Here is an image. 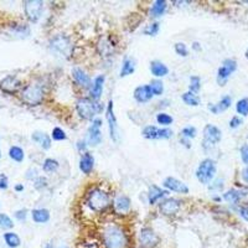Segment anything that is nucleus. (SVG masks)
Wrapping results in <instances>:
<instances>
[{
  "instance_id": "21",
  "label": "nucleus",
  "mask_w": 248,
  "mask_h": 248,
  "mask_svg": "<svg viewBox=\"0 0 248 248\" xmlns=\"http://www.w3.org/2000/svg\"><path fill=\"white\" fill-rule=\"evenodd\" d=\"M114 44L110 41L109 39H101L99 40L98 45H97V48H98V52L102 55V56H112L113 51H114Z\"/></svg>"
},
{
  "instance_id": "43",
  "label": "nucleus",
  "mask_w": 248,
  "mask_h": 248,
  "mask_svg": "<svg viewBox=\"0 0 248 248\" xmlns=\"http://www.w3.org/2000/svg\"><path fill=\"white\" fill-rule=\"evenodd\" d=\"M175 52H176L179 56H183V57H186L187 56V54H189L187 47H186V45L184 43L175 44Z\"/></svg>"
},
{
  "instance_id": "23",
  "label": "nucleus",
  "mask_w": 248,
  "mask_h": 248,
  "mask_svg": "<svg viewBox=\"0 0 248 248\" xmlns=\"http://www.w3.org/2000/svg\"><path fill=\"white\" fill-rule=\"evenodd\" d=\"M169 192L164 191L160 187H158L156 185H152L149 187V194H148V199H149L150 205H154V203L158 202L160 199H163L165 195H168Z\"/></svg>"
},
{
  "instance_id": "22",
  "label": "nucleus",
  "mask_w": 248,
  "mask_h": 248,
  "mask_svg": "<svg viewBox=\"0 0 248 248\" xmlns=\"http://www.w3.org/2000/svg\"><path fill=\"white\" fill-rule=\"evenodd\" d=\"M232 105V98L230 96H225L222 99H221L217 105H210L209 106V109L211 110L212 113L215 114H218L221 112H225V110L229 109Z\"/></svg>"
},
{
  "instance_id": "27",
  "label": "nucleus",
  "mask_w": 248,
  "mask_h": 248,
  "mask_svg": "<svg viewBox=\"0 0 248 248\" xmlns=\"http://www.w3.org/2000/svg\"><path fill=\"white\" fill-rule=\"evenodd\" d=\"M114 207L119 212H128L130 210V199L125 195H121L114 201Z\"/></svg>"
},
{
  "instance_id": "41",
  "label": "nucleus",
  "mask_w": 248,
  "mask_h": 248,
  "mask_svg": "<svg viewBox=\"0 0 248 248\" xmlns=\"http://www.w3.org/2000/svg\"><path fill=\"white\" fill-rule=\"evenodd\" d=\"M143 32L144 35H148V36H155L159 32V23H153L148 25L147 28L144 29Z\"/></svg>"
},
{
  "instance_id": "33",
  "label": "nucleus",
  "mask_w": 248,
  "mask_h": 248,
  "mask_svg": "<svg viewBox=\"0 0 248 248\" xmlns=\"http://www.w3.org/2000/svg\"><path fill=\"white\" fill-rule=\"evenodd\" d=\"M9 156L13 159V160L17 161V163H21L24 160V150L19 147H12L9 150Z\"/></svg>"
},
{
  "instance_id": "13",
  "label": "nucleus",
  "mask_w": 248,
  "mask_h": 248,
  "mask_svg": "<svg viewBox=\"0 0 248 248\" xmlns=\"http://www.w3.org/2000/svg\"><path fill=\"white\" fill-rule=\"evenodd\" d=\"M102 119L101 118H94L92 121V125L88 129V144L92 147H97L102 141Z\"/></svg>"
},
{
  "instance_id": "51",
  "label": "nucleus",
  "mask_w": 248,
  "mask_h": 248,
  "mask_svg": "<svg viewBox=\"0 0 248 248\" xmlns=\"http://www.w3.org/2000/svg\"><path fill=\"white\" fill-rule=\"evenodd\" d=\"M242 179L248 184V167L242 171Z\"/></svg>"
},
{
  "instance_id": "55",
  "label": "nucleus",
  "mask_w": 248,
  "mask_h": 248,
  "mask_svg": "<svg viewBox=\"0 0 248 248\" xmlns=\"http://www.w3.org/2000/svg\"><path fill=\"white\" fill-rule=\"evenodd\" d=\"M215 201H221V198H214Z\"/></svg>"
},
{
  "instance_id": "7",
  "label": "nucleus",
  "mask_w": 248,
  "mask_h": 248,
  "mask_svg": "<svg viewBox=\"0 0 248 248\" xmlns=\"http://www.w3.org/2000/svg\"><path fill=\"white\" fill-rule=\"evenodd\" d=\"M221 138H222V133L216 125H212V124H207L203 129V141L202 147L203 149L207 150L210 148H212L214 145H216L217 143H220Z\"/></svg>"
},
{
  "instance_id": "32",
  "label": "nucleus",
  "mask_w": 248,
  "mask_h": 248,
  "mask_svg": "<svg viewBox=\"0 0 248 248\" xmlns=\"http://www.w3.org/2000/svg\"><path fill=\"white\" fill-rule=\"evenodd\" d=\"M183 101L185 105L187 106H192V107H196V106L200 105V99L199 97L192 92H186L183 94Z\"/></svg>"
},
{
  "instance_id": "2",
  "label": "nucleus",
  "mask_w": 248,
  "mask_h": 248,
  "mask_svg": "<svg viewBox=\"0 0 248 248\" xmlns=\"http://www.w3.org/2000/svg\"><path fill=\"white\" fill-rule=\"evenodd\" d=\"M86 203L93 212L102 214L110 206V198L101 187H93L86 196Z\"/></svg>"
},
{
  "instance_id": "28",
  "label": "nucleus",
  "mask_w": 248,
  "mask_h": 248,
  "mask_svg": "<svg viewBox=\"0 0 248 248\" xmlns=\"http://www.w3.org/2000/svg\"><path fill=\"white\" fill-rule=\"evenodd\" d=\"M134 71H136V62H134V60L129 59V57H125L121 68V77L129 76Z\"/></svg>"
},
{
  "instance_id": "4",
  "label": "nucleus",
  "mask_w": 248,
  "mask_h": 248,
  "mask_svg": "<svg viewBox=\"0 0 248 248\" xmlns=\"http://www.w3.org/2000/svg\"><path fill=\"white\" fill-rule=\"evenodd\" d=\"M44 88L39 83H31L21 91V101L28 106H39L44 99Z\"/></svg>"
},
{
  "instance_id": "53",
  "label": "nucleus",
  "mask_w": 248,
  "mask_h": 248,
  "mask_svg": "<svg viewBox=\"0 0 248 248\" xmlns=\"http://www.w3.org/2000/svg\"><path fill=\"white\" fill-rule=\"evenodd\" d=\"M192 48H194L195 51H200L201 50L200 44H199V43H194V44H192Z\"/></svg>"
},
{
  "instance_id": "30",
  "label": "nucleus",
  "mask_w": 248,
  "mask_h": 248,
  "mask_svg": "<svg viewBox=\"0 0 248 248\" xmlns=\"http://www.w3.org/2000/svg\"><path fill=\"white\" fill-rule=\"evenodd\" d=\"M243 195H246V194L238 191V190L232 189V190H229V191H226L225 194H223V199H225V200L230 203H237L238 201L241 200V199H242Z\"/></svg>"
},
{
  "instance_id": "58",
  "label": "nucleus",
  "mask_w": 248,
  "mask_h": 248,
  "mask_svg": "<svg viewBox=\"0 0 248 248\" xmlns=\"http://www.w3.org/2000/svg\"><path fill=\"white\" fill-rule=\"evenodd\" d=\"M60 248H66V247H60Z\"/></svg>"
},
{
  "instance_id": "39",
  "label": "nucleus",
  "mask_w": 248,
  "mask_h": 248,
  "mask_svg": "<svg viewBox=\"0 0 248 248\" xmlns=\"http://www.w3.org/2000/svg\"><path fill=\"white\" fill-rule=\"evenodd\" d=\"M172 117L167 114V113H159L158 116H156V122L161 125H170L172 123Z\"/></svg>"
},
{
  "instance_id": "56",
  "label": "nucleus",
  "mask_w": 248,
  "mask_h": 248,
  "mask_svg": "<svg viewBox=\"0 0 248 248\" xmlns=\"http://www.w3.org/2000/svg\"><path fill=\"white\" fill-rule=\"evenodd\" d=\"M246 57H247V60H248V48H247V51H246Z\"/></svg>"
},
{
  "instance_id": "5",
  "label": "nucleus",
  "mask_w": 248,
  "mask_h": 248,
  "mask_svg": "<svg viewBox=\"0 0 248 248\" xmlns=\"http://www.w3.org/2000/svg\"><path fill=\"white\" fill-rule=\"evenodd\" d=\"M216 174V163L212 159H205L200 163L196 170V178L203 185H207L212 181Z\"/></svg>"
},
{
  "instance_id": "54",
  "label": "nucleus",
  "mask_w": 248,
  "mask_h": 248,
  "mask_svg": "<svg viewBox=\"0 0 248 248\" xmlns=\"http://www.w3.org/2000/svg\"><path fill=\"white\" fill-rule=\"evenodd\" d=\"M15 190H16V191H23L24 186L23 185H16V186H15Z\"/></svg>"
},
{
  "instance_id": "8",
  "label": "nucleus",
  "mask_w": 248,
  "mask_h": 248,
  "mask_svg": "<svg viewBox=\"0 0 248 248\" xmlns=\"http://www.w3.org/2000/svg\"><path fill=\"white\" fill-rule=\"evenodd\" d=\"M44 9V3L41 0H26L24 1V10L28 19L32 23H36L41 17Z\"/></svg>"
},
{
  "instance_id": "29",
  "label": "nucleus",
  "mask_w": 248,
  "mask_h": 248,
  "mask_svg": "<svg viewBox=\"0 0 248 248\" xmlns=\"http://www.w3.org/2000/svg\"><path fill=\"white\" fill-rule=\"evenodd\" d=\"M31 215H32V220L36 223H45L50 220V212L46 209H36Z\"/></svg>"
},
{
  "instance_id": "11",
  "label": "nucleus",
  "mask_w": 248,
  "mask_h": 248,
  "mask_svg": "<svg viewBox=\"0 0 248 248\" xmlns=\"http://www.w3.org/2000/svg\"><path fill=\"white\" fill-rule=\"evenodd\" d=\"M141 136L147 139H169L172 136V132L168 128L159 129L155 125H148L143 129Z\"/></svg>"
},
{
  "instance_id": "9",
  "label": "nucleus",
  "mask_w": 248,
  "mask_h": 248,
  "mask_svg": "<svg viewBox=\"0 0 248 248\" xmlns=\"http://www.w3.org/2000/svg\"><path fill=\"white\" fill-rule=\"evenodd\" d=\"M237 70V62L232 59H227L222 62V66L217 71V82L220 86H225L234 71Z\"/></svg>"
},
{
  "instance_id": "57",
  "label": "nucleus",
  "mask_w": 248,
  "mask_h": 248,
  "mask_svg": "<svg viewBox=\"0 0 248 248\" xmlns=\"http://www.w3.org/2000/svg\"><path fill=\"white\" fill-rule=\"evenodd\" d=\"M47 248H51V247H50V246H47Z\"/></svg>"
},
{
  "instance_id": "37",
  "label": "nucleus",
  "mask_w": 248,
  "mask_h": 248,
  "mask_svg": "<svg viewBox=\"0 0 248 248\" xmlns=\"http://www.w3.org/2000/svg\"><path fill=\"white\" fill-rule=\"evenodd\" d=\"M14 227V223H13V220L8 215L5 214H0V229L4 230H10Z\"/></svg>"
},
{
  "instance_id": "18",
  "label": "nucleus",
  "mask_w": 248,
  "mask_h": 248,
  "mask_svg": "<svg viewBox=\"0 0 248 248\" xmlns=\"http://www.w3.org/2000/svg\"><path fill=\"white\" fill-rule=\"evenodd\" d=\"M106 77L103 75L101 76H97L93 81V85L91 87V99L93 101H98L102 96V92H103V85H105Z\"/></svg>"
},
{
  "instance_id": "17",
  "label": "nucleus",
  "mask_w": 248,
  "mask_h": 248,
  "mask_svg": "<svg viewBox=\"0 0 248 248\" xmlns=\"http://www.w3.org/2000/svg\"><path fill=\"white\" fill-rule=\"evenodd\" d=\"M72 78H74L75 83L78 85L82 88H90L92 87V83H91V78L85 71L79 67H75L72 70Z\"/></svg>"
},
{
  "instance_id": "10",
  "label": "nucleus",
  "mask_w": 248,
  "mask_h": 248,
  "mask_svg": "<svg viewBox=\"0 0 248 248\" xmlns=\"http://www.w3.org/2000/svg\"><path fill=\"white\" fill-rule=\"evenodd\" d=\"M139 243L141 248H154L159 243V236L149 227H144L139 233Z\"/></svg>"
},
{
  "instance_id": "31",
  "label": "nucleus",
  "mask_w": 248,
  "mask_h": 248,
  "mask_svg": "<svg viewBox=\"0 0 248 248\" xmlns=\"http://www.w3.org/2000/svg\"><path fill=\"white\" fill-rule=\"evenodd\" d=\"M4 241H5V243L10 248H16L21 245L20 237L17 236L16 233H14V232H6V233L4 234Z\"/></svg>"
},
{
  "instance_id": "44",
  "label": "nucleus",
  "mask_w": 248,
  "mask_h": 248,
  "mask_svg": "<svg viewBox=\"0 0 248 248\" xmlns=\"http://www.w3.org/2000/svg\"><path fill=\"white\" fill-rule=\"evenodd\" d=\"M34 185H35V187H36L37 190H43V189H45L46 186H47V180H46V178L39 176V178L35 179Z\"/></svg>"
},
{
  "instance_id": "25",
  "label": "nucleus",
  "mask_w": 248,
  "mask_h": 248,
  "mask_svg": "<svg viewBox=\"0 0 248 248\" xmlns=\"http://www.w3.org/2000/svg\"><path fill=\"white\" fill-rule=\"evenodd\" d=\"M31 138H32V140L34 141H36V143L39 144L40 147L43 148V149L47 150L51 148V138L46 134V133L35 132Z\"/></svg>"
},
{
  "instance_id": "14",
  "label": "nucleus",
  "mask_w": 248,
  "mask_h": 248,
  "mask_svg": "<svg viewBox=\"0 0 248 248\" xmlns=\"http://www.w3.org/2000/svg\"><path fill=\"white\" fill-rule=\"evenodd\" d=\"M21 87V82L15 76H6L0 81V90L8 94H14Z\"/></svg>"
},
{
  "instance_id": "36",
  "label": "nucleus",
  "mask_w": 248,
  "mask_h": 248,
  "mask_svg": "<svg viewBox=\"0 0 248 248\" xmlns=\"http://www.w3.org/2000/svg\"><path fill=\"white\" fill-rule=\"evenodd\" d=\"M236 110L238 114H241V116H248V98H242L237 102Z\"/></svg>"
},
{
  "instance_id": "35",
  "label": "nucleus",
  "mask_w": 248,
  "mask_h": 248,
  "mask_svg": "<svg viewBox=\"0 0 248 248\" xmlns=\"http://www.w3.org/2000/svg\"><path fill=\"white\" fill-rule=\"evenodd\" d=\"M150 90H152L153 94L154 96H160L161 93L164 92V85L163 82L159 81V79H153L149 85Z\"/></svg>"
},
{
  "instance_id": "12",
  "label": "nucleus",
  "mask_w": 248,
  "mask_h": 248,
  "mask_svg": "<svg viewBox=\"0 0 248 248\" xmlns=\"http://www.w3.org/2000/svg\"><path fill=\"white\" fill-rule=\"evenodd\" d=\"M107 121L108 125H109V134L110 138L113 141H118L119 136H118V124H117V118L116 114H114V105H113V101L108 102L107 106Z\"/></svg>"
},
{
  "instance_id": "6",
  "label": "nucleus",
  "mask_w": 248,
  "mask_h": 248,
  "mask_svg": "<svg viewBox=\"0 0 248 248\" xmlns=\"http://www.w3.org/2000/svg\"><path fill=\"white\" fill-rule=\"evenodd\" d=\"M50 47L61 56L70 57L72 54V44L66 35H56L50 41Z\"/></svg>"
},
{
  "instance_id": "48",
  "label": "nucleus",
  "mask_w": 248,
  "mask_h": 248,
  "mask_svg": "<svg viewBox=\"0 0 248 248\" xmlns=\"http://www.w3.org/2000/svg\"><path fill=\"white\" fill-rule=\"evenodd\" d=\"M28 216V211L26 210H19V211L15 212V217H16L19 221H24Z\"/></svg>"
},
{
  "instance_id": "38",
  "label": "nucleus",
  "mask_w": 248,
  "mask_h": 248,
  "mask_svg": "<svg viewBox=\"0 0 248 248\" xmlns=\"http://www.w3.org/2000/svg\"><path fill=\"white\" fill-rule=\"evenodd\" d=\"M200 88H201L200 77H198V76L190 77V86H189L190 92H192V93H195V94H196V93L200 91Z\"/></svg>"
},
{
  "instance_id": "52",
  "label": "nucleus",
  "mask_w": 248,
  "mask_h": 248,
  "mask_svg": "<svg viewBox=\"0 0 248 248\" xmlns=\"http://www.w3.org/2000/svg\"><path fill=\"white\" fill-rule=\"evenodd\" d=\"M77 148H78L79 152H82V150H85L86 149V143H85V141H78V143H77Z\"/></svg>"
},
{
  "instance_id": "16",
  "label": "nucleus",
  "mask_w": 248,
  "mask_h": 248,
  "mask_svg": "<svg viewBox=\"0 0 248 248\" xmlns=\"http://www.w3.org/2000/svg\"><path fill=\"white\" fill-rule=\"evenodd\" d=\"M180 205L181 202L176 199H167L160 203L159 210L164 216H174L180 210Z\"/></svg>"
},
{
  "instance_id": "49",
  "label": "nucleus",
  "mask_w": 248,
  "mask_h": 248,
  "mask_svg": "<svg viewBox=\"0 0 248 248\" xmlns=\"http://www.w3.org/2000/svg\"><path fill=\"white\" fill-rule=\"evenodd\" d=\"M8 187V178L5 175L0 174V189H6Z\"/></svg>"
},
{
  "instance_id": "19",
  "label": "nucleus",
  "mask_w": 248,
  "mask_h": 248,
  "mask_svg": "<svg viewBox=\"0 0 248 248\" xmlns=\"http://www.w3.org/2000/svg\"><path fill=\"white\" fill-rule=\"evenodd\" d=\"M153 96H154V94H153L149 86H139V87H137L136 91H134V98H136V101H138L139 103L149 102Z\"/></svg>"
},
{
  "instance_id": "42",
  "label": "nucleus",
  "mask_w": 248,
  "mask_h": 248,
  "mask_svg": "<svg viewBox=\"0 0 248 248\" xmlns=\"http://www.w3.org/2000/svg\"><path fill=\"white\" fill-rule=\"evenodd\" d=\"M52 139L57 141L61 140H66L67 139V136H66V133L61 129V128H55L52 130Z\"/></svg>"
},
{
  "instance_id": "46",
  "label": "nucleus",
  "mask_w": 248,
  "mask_h": 248,
  "mask_svg": "<svg viewBox=\"0 0 248 248\" xmlns=\"http://www.w3.org/2000/svg\"><path fill=\"white\" fill-rule=\"evenodd\" d=\"M242 124V119L240 118V117H233V118L230 121V127L232 128V129H236V128H238Z\"/></svg>"
},
{
  "instance_id": "34",
  "label": "nucleus",
  "mask_w": 248,
  "mask_h": 248,
  "mask_svg": "<svg viewBox=\"0 0 248 248\" xmlns=\"http://www.w3.org/2000/svg\"><path fill=\"white\" fill-rule=\"evenodd\" d=\"M43 169L45 172H54L59 169V161L55 160V159H46L44 161Z\"/></svg>"
},
{
  "instance_id": "47",
  "label": "nucleus",
  "mask_w": 248,
  "mask_h": 248,
  "mask_svg": "<svg viewBox=\"0 0 248 248\" xmlns=\"http://www.w3.org/2000/svg\"><path fill=\"white\" fill-rule=\"evenodd\" d=\"M240 215L242 216V218H245L246 221H248V203H245L240 207Z\"/></svg>"
},
{
  "instance_id": "15",
  "label": "nucleus",
  "mask_w": 248,
  "mask_h": 248,
  "mask_svg": "<svg viewBox=\"0 0 248 248\" xmlns=\"http://www.w3.org/2000/svg\"><path fill=\"white\" fill-rule=\"evenodd\" d=\"M163 186L165 189L170 190V191L179 192V194H189L187 185L183 183V181L178 180L176 178H171V176H169V178H167L163 181Z\"/></svg>"
},
{
  "instance_id": "1",
  "label": "nucleus",
  "mask_w": 248,
  "mask_h": 248,
  "mask_svg": "<svg viewBox=\"0 0 248 248\" xmlns=\"http://www.w3.org/2000/svg\"><path fill=\"white\" fill-rule=\"evenodd\" d=\"M102 243L105 248H127L129 237L121 225L114 222L106 223L101 231Z\"/></svg>"
},
{
  "instance_id": "20",
  "label": "nucleus",
  "mask_w": 248,
  "mask_h": 248,
  "mask_svg": "<svg viewBox=\"0 0 248 248\" xmlns=\"http://www.w3.org/2000/svg\"><path fill=\"white\" fill-rule=\"evenodd\" d=\"M93 167H94V158L91 153H85L82 155L81 160H79V169L83 174L88 175L91 174V171L93 170Z\"/></svg>"
},
{
  "instance_id": "24",
  "label": "nucleus",
  "mask_w": 248,
  "mask_h": 248,
  "mask_svg": "<svg viewBox=\"0 0 248 248\" xmlns=\"http://www.w3.org/2000/svg\"><path fill=\"white\" fill-rule=\"evenodd\" d=\"M150 71L155 77H164L169 74V68L167 65H164L161 61H152L150 63Z\"/></svg>"
},
{
  "instance_id": "45",
  "label": "nucleus",
  "mask_w": 248,
  "mask_h": 248,
  "mask_svg": "<svg viewBox=\"0 0 248 248\" xmlns=\"http://www.w3.org/2000/svg\"><path fill=\"white\" fill-rule=\"evenodd\" d=\"M241 158L242 161L248 165V144H245L242 148H241Z\"/></svg>"
},
{
  "instance_id": "40",
  "label": "nucleus",
  "mask_w": 248,
  "mask_h": 248,
  "mask_svg": "<svg viewBox=\"0 0 248 248\" xmlns=\"http://www.w3.org/2000/svg\"><path fill=\"white\" fill-rule=\"evenodd\" d=\"M196 128L195 127H191V125H190V127H185L184 128L183 130H181V138H185V139H192V138H195V137H196Z\"/></svg>"
},
{
  "instance_id": "50",
  "label": "nucleus",
  "mask_w": 248,
  "mask_h": 248,
  "mask_svg": "<svg viewBox=\"0 0 248 248\" xmlns=\"http://www.w3.org/2000/svg\"><path fill=\"white\" fill-rule=\"evenodd\" d=\"M222 180H217L216 183H215V185H211L210 186V190H214V189H218L221 190L222 189Z\"/></svg>"
},
{
  "instance_id": "3",
  "label": "nucleus",
  "mask_w": 248,
  "mask_h": 248,
  "mask_svg": "<svg viewBox=\"0 0 248 248\" xmlns=\"http://www.w3.org/2000/svg\"><path fill=\"white\" fill-rule=\"evenodd\" d=\"M76 109L78 116L82 119H86V121H93L94 117H96L97 113L101 112L103 109L102 105L97 103L96 101H93L91 98H79L76 102Z\"/></svg>"
},
{
  "instance_id": "26",
  "label": "nucleus",
  "mask_w": 248,
  "mask_h": 248,
  "mask_svg": "<svg viewBox=\"0 0 248 248\" xmlns=\"http://www.w3.org/2000/svg\"><path fill=\"white\" fill-rule=\"evenodd\" d=\"M168 8V3L165 0H155L153 3L152 8H150V15L153 17H159L164 15L165 10Z\"/></svg>"
}]
</instances>
